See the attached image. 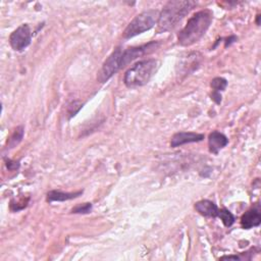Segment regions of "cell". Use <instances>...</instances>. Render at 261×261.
<instances>
[{
    "instance_id": "8fae6325",
    "label": "cell",
    "mask_w": 261,
    "mask_h": 261,
    "mask_svg": "<svg viewBox=\"0 0 261 261\" xmlns=\"http://www.w3.org/2000/svg\"><path fill=\"white\" fill-rule=\"evenodd\" d=\"M195 209L196 211L205 217H217L218 214V207L217 205L210 201V200H200L195 203Z\"/></svg>"
},
{
    "instance_id": "ffe728a7",
    "label": "cell",
    "mask_w": 261,
    "mask_h": 261,
    "mask_svg": "<svg viewBox=\"0 0 261 261\" xmlns=\"http://www.w3.org/2000/svg\"><path fill=\"white\" fill-rule=\"evenodd\" d=\"M6 162H7V163H6V165H7L8 169H10V170H12V169H16V168H18V166H19L18 162L11 161L10 159H8Z\"/></svg>"
},
{
    "instance_id": "5bb4252c",
    "label": "cell",
    "mask_w": 261,
    "mask_h": 261,
    "mask_svg": "<svg viewBox=\"0 0 261 261\" xmlns=\"http://www.w3.org/2000/svg\"><path fill=\"white\" fill-rule=\"evenodd\" d=\"M217 217H219L222 221V223L224 224V226L226 227H229L231 226L233 223H234V216L233 214L227 210L226 208H221V209H218V214H217Z\"/></svg>"
},
{
    "instance_id": "7a4b0ae2",
    "label": "cell",
    "mask_w": 261,
    "mask_h": 261,
    "mask_svg": "<svg viewBox=\"0 0 261 261\" xmlns=\"http://www.w3.org/2000/svg\"><path fill=\"white\" fill-rule=\"evenodd\" d=\"M198 2L192 0L168 1L159 12L157 20V32L164 33L173 30L182 18L197 6Z\"/></svg>"
},
{
    "instance_id": "9c48e42d",
    "label": "cell",
    "mask_w": 261,
    "mask_h": 261,
    "mask_svg": "<svg viewBox=\"0 0 261 261\" xmlns=\"http://www.w3.org/2000/svg\"><path fill=\"white\" fill-rule=\"evenodd\" d=\"M228 144V139L220 132L214 130L208 137L209 151L213 154H217Z\"/></svg>"
},
{
    "instance_id": "277c9868",
    "label": "cell",
    "mask_w": 261,
    "mask_h": 261,
    "mask_svg": "<svg viewBox=\"0 0 261 261\" xmlns=\"http://www.w3.org/2000/svg\"><path fill=\"white\" fill-rule=\"evenodd\" d=\"M158 16H159V11L156 9H148L139 13L127 24V27L122 33V38L125 40H128L146 31H149L157 23Z\"/></svg>"
},
{
    "instance_id": "9a60e30c",
    "label": "cell",
    "mask_w": 261,
    "mask_h": 261,
    "mask_svg": "<svg viewBox=\"0 0 261 261\" xmlns=\"http://www.w3.org/2000/svg\"><path fill=\"white\" fill-rule=\"evenodd\" d=\"M210 86L213 89V91L220 93L221 91H224L225 88L227 87V81L225 79H223V77L217 76V77H214L211 81Z\"/></svg>"
},
{
    "instance_id": "ba28073f",
    "label": "cell",
    "mask_w": 261,
    "mask_h": 261,
    "mask_svg": "<svg viewBox=\"0 0 261 261\" xmlns=\"http://www.w3.org/2000/svg\"><path fill=\"white\" fill-rule=\"evenodd\" d=\"M204 140V135L194 132H178L174 134L170 140V147L176 148L178 146L190 144V143H198Z\"/></svg>"
},
{
    "instance_id": "5b68a950",
    "label": "cell",
    "mask_w": 261,
    "mask_h": 261,
    "mask_svg": "<svg viewBox=\"0 0 261 261\" xmlns=\"http://www.w3.org/2000/svg\"><path fill=\"white\" fill-rule=\"evenodd\" d=\"M121 52L122 49L117 47L103 62L100 70L98 71L97 80L100 83H105L111 79L117 71L122 69L121 65Z\"/></svg>"
},
{
    "instance_id": "44dd1931",
    "label": "cell",
    "mask_w": 261,
    "mask_h": 261,
    "mask_svg": "<svg viewBox=\"0 0 261 261\" xmlns=\"http://www.w3.org/2000/svg\"><path fill=\"white\" fill-rule=\"evenodd\" d=\"M237 37L236 36H230L229 38H227L226 39V41H225V47H227V46H229L231 43H233V42H236L237 41Z\"/></svg>"
},
{
    "instance_id": "8992f818",
    "label": "cell",
    "mask_w": 261,
    "mask_h": 261,
    "mask_svg": "<svg viewBox=\"0 0 261 261\" xmlns=\"http://www.w3.org/2000/svg\"><path fill=\"white\" fill-rule=\"evenodd\" d=\"M32 30L28 23L15 29L9 36V44L14 51H22L32 42Z\"/></svg>"
},
{
    "instance_id": "30bf717a",
    "label": "cell",
    "mask_w": 261,
    "mask_h": 261,
    "mask_svg": "<svg viewBox=\"0 0 261 261\" xmlns=\"http://www.w3.org/2000/svg\"><path fill=\"white\" fill-rule=\"evenodd\" d=\"M261 223V215L259 208H252L245 212L241 217V226L244 229H250Z\"/></svg>"
},
{
    "instance_id": "7402d4cb",
    "label": "cell",
    "mask_w": 261,
    "mask_h": 261,
    "mask_svg": "<svg viewBox=\"0 0 261 261\" xmlns=\"http://www.w3.org/2000/svg\"><path fill=\"white\" fill-rule=\"evenodd\" d=\"M259 18H260V14H257V18H256V24L259 25Z\"/></svg>"
},
{
    "instance_id": "4fadbf2b",
    "label": "cell",
    "mask_w": 261,
    "mask_h": 261,
    "mask_svg": "<svg viewBox=\"0 0 261 261\" xmlns=\"http://www.w3.org/2000/svg\"><path fill=\"white\" fill-rule=\"evenodd\" d=\"M23 135H24V128H23V126H22V125L17 126V127L13 130V133L11 134L10 138L8 139L6 148H7V149H12V148H14L15 146H17V145L21 142V140H22V138H23Z\"/></svg>"
},
{
    "instance_id": "6da1fadb",
    "label": "cell",
    "mask_w": 261,
    "mask_h": 261,
    "mask_svg": "<svg viewBox=\"0 0 261 261\" xmlns=\"http://www.w3.org/2000/svg\"><path fill=\"white\" fill-rule=\"evenodd\" d=\"M213 19V13L209 9H202L191 16L186 25L177 35V42L182 47H189L200 41Z\"/></svg>"
},
{
    "instance_id": "7c38bea8",
    "label": "cell",
    "mask_w": 261,
    "mask_h": 261,
    "mask_svg": "<svg viewBox=\"0 0 261 261\" xmlns=\"http://www.w3.org/2000/svg\"><path fill=\"white\" fill-rule=\"evenodd\" d=\"M83 194V191L77 192H61L57 190H52L47 193L46 200L47 202H63L67 200H72L80 197Z\"/></svg>"
},
{
    "instance_id": "3957f363",
    "label": "cell",
    "mask_w": 261,
    "mask_h": 261,
    "mask_svg": "<svg viewBox=\"0 0 261 261\" xmlns=\"http://www.w3.org/2000/svg\"><path fill=\"white\" fill-rule=\"evenodd\" d=\"M158 67L159 61L155 58L140 60L125 71L123 83L127 88L143 87L150 82Z\"/></svg>"
},
{
    "instance_id": "d6986e66",
    "label": "cell",
    "mask_w": 261,
    "mask_h": 261,
    "mask_svg": "<svg viewBox=\"0 0 261 261\" xmlns=\"http://www.w3.org/2000/svg\"><path fill=\"white\" fill-rule=\"evenodd\" d=\"M211 99H212L216 104H219V103L221 102V95H220V93L213 91V93L211 94Z\"/></svg>"
},
{
    "instance_id": "52a82bcc",
    "label": "cell",
    "mask_w": 261,
    "mask_h": 261,
    "mask_svg": "<svg viewBox=\"0 0 261 261\" xmlns=\"http://www.w3.org/2000/svg\"><path fill=\"white\" fill-rule=\"evenodd\" d=\"M202 59V55L199 52H191L189 54H187L181 62L177 65V67H179L178 73L177 74H190L192 73L194 70H196L201 62Z\"/></svg>"
},
{
    "instance_id": "e0dca14e",
    "label": "cell",
    "mask_w": 261,
    "mask_h": 261,
    "mask_svg": "<svg viewBox=\"0 0 261 261\" xmlns=\"http://www.w3.org/2000/svg\"><path fill=\"white\" fill-rule=\"evenodd\" d=\"M92 208H93V205L87 202V203H83L74 206L70 212L73 214H88L92 211Z\"/></svg>"
},
{
    "instance_id": "ac0fdd59",
    "label": "cell",
    "mask_w": 261,
    "mask_h": 261,
    "mask_svg": "<svg viewBox=\"0 0 261 261\" xmlns=\"http://www.w3.org/2000/svg\"><path fill=\"white\" fill-rule=\"evenodd\" d=\"M82 107H83V104H82V103H79L77 101H74V102H72L71 104H69L68 109H67L68 114H69V117L74 116V115L80 111V109H81Z\"/></svg>"
},
{
    "instance_id": "2e32d148",
    "label": "cell",
    "mask_w": 261,
    "mask_h": 261,
    "mask_svg": "<svg viewBox=\"0 0 261 261\" xmlns=\"http://www.w3.org/2000/svg\"><path fill=\"white\" fill-rule=\"evenodd\" d=\"M28 203H29V198H27V199L21 198L19 200L13 199V200H11L9 207L12 212H17V211L25 208L28 206Z\"/></svg>"
}]
</instances>
